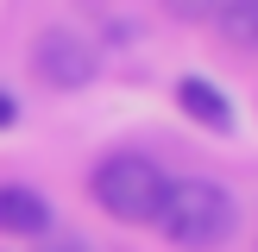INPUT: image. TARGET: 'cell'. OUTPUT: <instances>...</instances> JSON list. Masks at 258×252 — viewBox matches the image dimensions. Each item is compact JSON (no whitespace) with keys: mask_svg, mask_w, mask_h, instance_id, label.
I'll use <instances>...</instances> for the list:
<instances>
[{"mask_svg":"<svg viewBox=\"0 0 258 252\" xmlns=\"http://www.w3.org/2000/svg\"><path fill=\"white\" fill-rule=\"evenodd\" d=\"M158 227L176 252H214L227 233H233V196L208 176H189V183H170L164 189V208H158Z\"/></svg>","mask_w":258,"mask_h":252,"instance_id":"obj_1","label":"cell"},{"mask_svg":"<svg viewBox=\"0 0 258 252\" xmlns=\"http://www.w3.org/2000/svg\"><path fill=\"white\" fill-rule=\"evenodd\" d=\"M88 189H95V202L113 221H158L170 176L151 158H139V151H107V158L95 164V176H88Z\"/></svg>","mask_w":258,"mask_h":252,"instance_id":"obj_2","label":"cell"},{"mask_svg":"<svg viewBox=\"0 0 258 252\" xmlns=\"http://www.w3.org/2000/svg\"><path fill=\"white\" fill-rule=\"evenodd\" d=\"M32 63H38V76H44L50 88H88V82H95V70H101L95 44H88L82 32H70V25H50V32L38 38Z\"/></svg>","mask_w":258,"mask_h":252,"instance_id":"obj_3","label":"cell"},{"mask_svg":"<svg viewBox=\"0 0 258 252\" xmlns=\"http://www.w3.org/2000/svg\"><path fill=\"white\" fill-rule=\"evenodd\" d=\"M0 233H25V239H44L50 233V202L25 183H0Z\"/></svg>","mask_w":258,"mask_h":252,"instance_id":"obj_4","label":"cell"},{"mask_svg":"<svg viewBox=\"0 0 258 252\" xmlns=\"http://www.w3.org/2000/svg\"><path fill=\"white\" fill-rule=\"evenodd\" d=\"M176 107L196 126H208V133H233V101H227L208 76H183V82H176Z\"/></svg>","mask_w":258,"mask_h":252,"instance_id":"obj_5","label":"cell"},{"mask_svg":"<svg viewBox=\"0 0 258 252\" xmlns=\"http://www.w3.org/2000/svg\"><path fill=\"white\" fill-rule=\"evenodd\" d=\"M214 25H221V38L233 50H258V0H221Z\"/></svg>","mask_w":258,"mask_h":252,"instance_id":"obj_6","label":"cell"},{"mask_svg":"<svg viewBox=\"0 0 258 252\" xmlns=\"http://www.w3.org/2000/svg\"><path fill=\"white\" fill-rule=\"evenodd\" d=\"M44 252H95L88 239H70V233H44Z\"/></svg>","mask_w":258,"mask_h":252,"instance_id":"obj_7","label":"cell"},{"mask_svg":"<svg viewBox=\"0 0 258 252\" xmlns=\"http://www.w3.org/2000/svg\"><path fill=\"white\" fill-rule=\"evenodd\" d=\"M13 120H19V101H13V95H7V88H0V133H7V126H13Z\"/></svg>","mask_w":258,"mask_h":252,"instance_id":"obj_8","label":"cell"}]
</instances>
